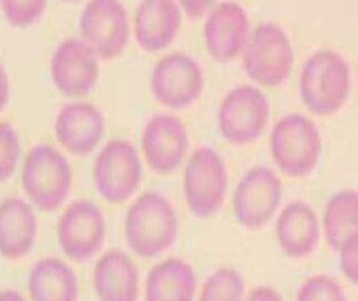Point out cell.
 Masks as SVG:
<instances>
[{
	"mask_svg": "<svg viewBox=\"0 0 358 301\" xmlns=\"http://www.w3.org/2000/svg\"><path fill=\"white\" fill-rule=\"evenodd\" d=\"M129 248L141 258H155L168 250L178 235V218L169 200L146 192L131 206L125 221Z\"/></svg>",
	"mask_w": 358,
	"mask_h": 301,
	"instance_id": "obj_1",
	"label": "cell"
},
{
	"mask_svg": "<svg viewBox=\"0 0 358 301\" xmlns=\"http://www.w3.org/2000/svg\"><path fill=\"white\" fill-rule=\"evenodd\" d=\"M301 99L320 117H328L343 107L351 88V71L342 56L322 50L306 61L301 75Z\"/></svg>",
	"mask_w": 358,
	"mask_h": 301,
	"instance_id": "obj_2",
	"label": "cell"
},
{
	"mask_svg": "<svg viewBox=\"0 0 358 301\" xmlns=\"http://www.w3.org/2000/svg\"><path fill=\"white\" fill-rule=\"evenodd\" d=\"M273 157L282 172L306 177L318 165L322 142L318 127L301 114L282 117L271 136Z\"/></svg>",
	"mask_w": 358,
	"mask_h": 301,
	"instance_id": "obj_3",
	"label": "cell"
},
{
	"mask_svg": "<svg viewBox=\"0 0 358 301\" xmlns=\"http://www.w3.org/2000/svg\"><path fill=\"white\" fill-rule=\"evenodd\" d=\"M73 173L63 154L48 145H38L29 152L22 170V186L43 212L63 204L71 190Z\"/></svg>",
	"mask_w": 358,
	"mask_h": 301,
	"instance_id": "obj_4",
	"label": "cell"
},
{
	"mask_svg": "<svg viewBox=\"0 0 358 301\" xmlns=\"http://www.w3.org/2000/svg\"><path fill=\"white\" fill-rule=\"evenodd\" d=\"M243 59L250 78L274 88L288 78L295 57L285 32L276 24L263 23L248 42Z\"/></svg>",
	"mask_w": 358,
	"mask_h": 301,
	"instance_id": "obj_5",
	"label": "cell"
},
{
	"mask_svg": "<svg viewBox=\"0 0 358 301\" xmlns=\"http://www.w3.org/2000/svg\"><path fill=\"white\" fill-rule=\"evenodd\" d=\"M81 40L100 59H115L127 47L129 36V17L120 0H90L79 21Z\"/></svg>",
	"mask_w": 358,
	"mask_h": 301,
	"instance_id": "obj_6",
	"label": "cell"
},
{
	"mask_svg": "<svg viewBox=\"0 0 358 301\" xmlns=\"http://www.w3.org/2000/svg\"><path fill=\"white\" fill-rule=\"evenodd\" d=\"M227 191V173L220 154L210 147L197 149L185 168V192L193 215L207 218L222 207Z\"/></svg>",
	"mask_w": 358,
	"mask_h": 301,
	"instance_id": "obj_7",
	"label": "cell"
},
{
	"mask_svg": "<svg viewBox=\"0 0 358 301\" xmlns=\"http://www.w3.org/2000/svg\"><path fill=\"white\" fill-rule=\"evenodd\" d=\"M141 180V163L133 145L114 140L106 144L94 162V181L106 202L121 204L136 192Z\"/></svg>",
	"mask_w": 358,
	"mask_h": 301,
	"instance_id": "obj_8",
	"label": "cell"
},
{
	"mask_svg": "<svg viewBox=\"0 0 358 301\" xmlns=\"http://www.w3.org/2000/svg\"><path fill=\"white\" fill-rule=\"evenodd\" d=\"M268 115L270 105L259 89L238 87L226 96L220 105V132L231 144H249L261 136Z\"/></svg>",
	"mask_w": 358,
	"mask_h": 301,
	"instance_id": "obj_9",
	"label": "cell"
},
{
	"mask_svg": "<svg viewBox=\"0 0 358 301\" xmlns=\"http://www.w3.org/2000/svg\"><path fill=\"white\" fill-rule=\"evenodd\" d=\"M152 91L157 101L170 109H185L203 91L204 77L199 64L185 54L166 56L152 74Z\"/></svg>",
	"mask_w": 358,
	"mask_h": 301,
	"instance_id": "obj_10",
	"label": "cell"
},
{
	"mask_svg": "<svg viewBox=\"0 0 358 301\" xmlns=\"http://www.w3.org/2000/svg\"><path fill=\"white\" fill-rule=\"evenodd\" d=\"M106 229V219L98 206L90 200H76L58 221V243L73 261H88L101 249Z\"/></svg>",
	"mask_w": 358,
	"mask_h": 301,
	"instance_id": "obj_11",
	"label": "cell"
},
{
	"mask_svg": "<svg viewBox=\"0 0 358 301\" xmlns=\"http://www.w3.org/2000/svg\"><path fill=\"white\" fill-rule=\"evenodd\" d=\"M282 183L273 170L257 167L240 181L234 198L238 223L249 229H260L271 221L280 206Z\"/></svg>",
	"mask_w": 358,
	"mask_h": 301,
	"instance_id": "obj_12",
	"label": "cell"
},
{
	"mask_svg": "<svg viewBox=\"0 0 358 301\" xmlns=\"http://www.w3.org/2000/svg\"><path fill=\"white\" fill-rule=\"evenodd\" d=\"M51 75L54 85L64 96H86L98 81V56L80 38L65 40L54 52Z\"/></svg>",
	"mask_w": 358,
	"mask_h": 301,
	"instance_id": "obj_13",
	"label": "cell"
},
{
	"mask_svg": "<svg viewBox=\"0 0 358 301\" xmlns=\"http://www.w3.org/2000/svg\"><path fill=\"white\" fill-rule=\"evenodd\" d=\"M187 144L185 124L171 115L152 117L143 134V150L149 167L162 175L172 172L181 165Z\"/></svg>",
	"mask_w": 358,
	"mask_h": 301,
	"instance_id": "obj_14",
	"label": "cell"
},
{
	"mask_svg": "<svg viewBox=\"0 0 358 301\" xmlns=\"http://www.w3.org/2000/svg\"><path fill=\"white\" fill-rule=\"evenodd\" d=\"M248 31L249 20L245 9L231 1L220 3L205 23L207 51L215 61L229 63L247 44Z\"/></svg>",
	"mask_w": 358,
	"mask_h": 301,
	"instance_id": "obj_15",
	"label": "cell"
},
{
	"mask_svg": "<svg viewBox=\"0 0 358 301\" xmlns=\"http://www.w3.org/2000/svg\"><path fill=\"white\" fill-rule=\"evenodd\" d=\"M104 129L103 114L87 102L66 104L56 117V138L63 147L79 156L96 149Z\"/></svg>",
	"mask_w": 358,
	"mask_h": 301,
	"instance_id": "obj_16",
	"label": "cell"
},
{
	"mask_svg": "<svg viewBox=\"0 0 358 301\" xmlns=\"http://www.w3.org/2000/svg\"><path fill=\"white\" fill-rule=\"evenodd\" d=\"M180 26L181 13L174 0H143L135 13V38L146 52H160L168 47Z\"/></svg>",
	"mask_w": 358,
	"mask_h": 301,
	"instance_id": "obj_17",
	"label": "cell"
},
{
	"mask_svg": "<svg viewBox=\"0 0 358 301\" xmlns=\"http://www.w3.org/2000/svg\"><path fill=\"white\" fill-rule=\"evenodd\" d=\"M38 233L34 210L20 198H7L0 204V256L19 260L29 254Z\"/></svg>",
	"mask_w": 358,
	"mask_h": 301,
	"instance_id": "obj_18",
	"label": "cell"
},
{
	"mask_svg": "<svg viewBox=\"0 0 358 301\" xmlns=\"http://www.w3.org/2000/svg\"><path fill=\"white\" fill-rule=\"evenodd\" d=\"M94 287L104 301H134L138 296V272L129 256L106 252L94 266Z\"/></svg>",
	"mask_w": 358,
	"mask_h": 301,
	"instance_id": "obj_19",
	"label": "cell"
},
{
	"mask_svg": "<svg viewBox=\"0 0 358 301\" xmlns=\"http://www.w3.org/2000/svg\"><path fill=\"white\" fill-rule=\"evenodd\" d=\"M276 233L282 251L288 256L305 258L313 254L318 244V217L305 203H292L280 214Z\"/></svg>",
	"mask_w": 358,
	"mask_h": 301,
	"instance_id": "obj_20",
	"label": "cell"
},
{
	"mask_svg": "<svg viewBox=\"0 0 358 301\" xmlns=\"http://www.w3.org/2000/svg\"><path fill=\"white\" fill-rule=\"evenodd\" d=\"M196 279L189 264L172 258L155 266L146 281L148 301H189L194 297Z\"/></svg>",
	"mask_w": 358,
	"mask_h": 301,
	"instance_id": "obj_21",
	"label": "cell"
},
{
	"mask_svg": "<svg viewBox=\"0 0 358 301\" xmlns=\"http://www.w3.org/2000/svg\"><path fill=\"white\" fill-rule=\"evenodd\" d=\"M28 286L33 300L73 301L78 298L76 275L57 258H43L33 266Z\"/></svg>",
	"mask_w": 358,
	"mask_h": 301,
	"instance_id": "obj_22",
	"label": "cell"
},
{
	"mask_svg": "<svg viewBox=\"0 0 358 301\" xmlns=\"http://www.w3.org/2000/svg\"><path fill=\"white\" fill-rule=\"evenodd\" d=\"M357 192L342 191L329 200L323 223L327 241L333 250H340L352 235L357 233Z\"/></svg>",
	"mask_w": 358,
	"mask_h": 301,
	"instance_id": "obj_23",
	"label": "cell"
},
{
	"mask_svg": "<svg viewBox=\"0 0 358 301\" xmlns=\"http://www.w3.org/2000/svg\"><path fill=\"white\" fill-rule=\"evenodd\" d=\"M245 284L231 268H222L213 274L203 287L202 301H237L243 298Z\"/></svg>",
	"mask_w": 358,
	"mask_h": 301,
	"instance_id": "obj_24",
	"label": "cell"
},
{
	"mask_svg": "<svg viewBox=\"0 0 358 301\" xmlns=\"http://www.w3.org/2000/svg\"><path fill=\"white\" fill-rule=\"evenodd\" d=\"M0 5L11 27L27 29L43 15L48 0H0Z\"/></svg>",
	"mask_w": 358,
	"mask_h": 301,
	"instance_id": "obj_25",
	"label": "cell"
},
{
	"mask_svg": "<svg viewBox=\"0 0 358 301\" xmlns=\"http://www.w3.org/2000/svg\"><path fill=\"white\" fill-rule=\"evenodd\" d=\"M20 152V140L15 129L6 122H0V182L13 175Z\"/></svg>",
	"mask_w": 358,
	"mask_h": 301,
	"instance_id": "obj_26",
	"label": "cell"
},
{
	"mask_svg": "<svg viewBox=\"0 0 358 301\" xmlns=\"http://www.w3.org/2000/svg\"><path fill=\"white\" fill-rule=\"evenodd\" d=\"M298 300L301 301H343L345 300L343 291L336 279L329 276H315L308 279L298 293Z\"/></svg>",
	"mask_w": 358,
	"mask_h": 301,
	"instance_id": "obj_27",
	"label": "cell"
},
{
	"mask_svg": "<svg viewBox=\"0 0 358 301\" xmlns=\"http://www.w3.org/2000/svg\"><path fill=\"white\" fill-rule=\"evenodd\" d=\"M357 249V233L352 235L340 248L342 271L355 285L358 283Z\"/></svg>",
	"mask_w": 358,
	"mask_h": 301,
	"instance_id": "obj_28",
	"label": "cell"
},
{
	"mask_svg": "<svg viewBox=\"0 0 358 301\" xmlns=\"http://www.w3.org/2000/svg\"><path fill=\"white\" fill-rule=\"evenodd\" d=\"M187 17L201 18L217 0H179Z\"/></svg>",
	"mask_w": 358,
	"mask_h": 301,
	"instance_id": "obj_29",
	"label": "cell"
},
{
	"mask_svg": "<svg viewBox=\"0 0 358 301\" xmlns=\"http://www.w3.org/2000/svg\"><path fill=\"white\" fill-rule=\"evenodd\" d=\"M282 296L278 294V291L268 287H260V288L255 289L250 294L248 300L253 301H278L282 300Z\"/></svg>",
	"mask_w": 358,
	"mask_h": 301,
	"instance_id": "obj_30",
	"label": "cell"
},
{
	"mask_svg": "<svg viewBox=\"0 0 358 301\" xmlns=\"http://www.w3.org/2000/svg\"><path fill=\"white\" fill-rule=\"evenodd\" d=\"M10 99V84L5 68L0 65V112L5 109Z\"/></svg>",
	"mask_w": 358,
	"mask_h": 301,
	"instance_id": "obj_31",
	"label": "cell"
},
{
	"mask_svg": "<svg viewBox=\"0 0 358 301\" xmlns=\"http://www.w3.org/2000/svg\"><path fill=\"white\" fill-rule=\"evenodd\" d=\"M0 300H23L22 295L13 289H6L0 291Z\"/></svg>",
	"mask_w": 358,
	"mask_h": 301,
	"instance_id": "obj_32",
	"label": "cell"
},
{
	"mask_svg": "<svg viewBox=\"0 0 358 301\" xmlns=\"http://www.w3.org/2000/svg\"><path fill=\"white\" fill-rule=\"evenodd\" d=\"M66 1H78V0H66Z\"/></svg>",
	"mask_w": 358,
	"mask_h": 301,
	"instance_id": "obj_33",
	"label": "cell"
}]
</instances>
